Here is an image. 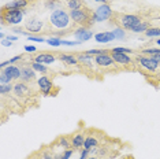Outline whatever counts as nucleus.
Segmentation results:
<instances>
[{"mask_svg":"<svg viewBox=\"0 0 160 159\" xmlns=\"http://www.w3.org/2000/svg\"><path fill=\"white\" fill-rule=\"evenodd\" d=\"M2 71L10 80H11V81H15V80H19L21 78V67L15 66V64H8V66L4 67Z\"/></svg>","mask_w":160,"mask_h":159,"instance_id":"4468645a","label":"nucleus"},{"mask_svg":"<svg viewBox=\"0 0 160 159\" xmlns=\"http://www.w3.org/2000/svg\"><path fill=\"white\" fill-rule=\"evenodd\" d=\"M156 44H158V45H160V38L158 40V41H156Z\"/></svg>","mask_w":160,"mask_h":159,"instance_id":"a18cd8bd","label":"nucleus"},{"mask_svg":"<svg viewBox=\"0 0 160 159\" xmlns=\"http://www.w3.org/2000/svg\"><path fill=\"white\" fill-rule=\"evenodd\" d=\"M94 40H96L97 43H100V44H107V43H111L116 38L112 32H100V33L94 34Z\"/></svg>","mask_w":160,"mask_h":159,"instance_id":"2eb2a0df","label":"nucleus"},{"mask_svg":"<svg viewBox=\"0 0 160 159\" xmlns=\"http://www.w3.org/2000/svg\"><path fill=\"white\" fill-rule=\"evenodd\" d=\"M0 84H11V80L7 77L3 71H0Z\"/></svg>","mask_w":160,"mask_h":159,"instance_id":"72a5a7b5","label":"nucleus"},{"mask_svg":"<svg viewBox=\"0 0 160 159\" xmlns=\"http://www.w3.org/2000/svg\"><path fill=\"white\" fill-rule=\"evenodd\" d=\"M37 85L44 96L51 95V91H52V88H53V82L51 81L47 75H41L40 78H37Z\"/></svg>","mask_w":160,"mask_h":159,"instance_id":"6e6552de","label":"nucleus"},{"mask_svg":"<svg viewBox=\"0 0 160 159\" xmlns=\"http://www.w3.org/2000/svg\"><path fill=\"white\" fill-rule=\"evenodd\" d=\"M92 14L88 8H79V10H72L70 11V17L72 19V22L81 25V26H90V21H92Z\"/></svg>","mask_w":160,"mask_h":159,"instance_id":"7ed1b4c3","label":"nucleus"},{"mask_svg":"<svg viewBox=\"0 0 160 159\" xmlns=\"http://www.w3.org/2000/svg\"><path fill=\"white\" fill-rule=\"evenodd\" d=\"M110 52H118V54H127V55H130V54H133V49H129V48H123V47H115V48H112Z\"/></svg>","mask_w":160,"mask_h":159,"instance_id":"c756f323","label":"nucleus"},{"mask_svg":"<svg viewBox=\"0 0 160 159\" xmlns=\"http://www.w3.org/2000/svg\"><path fill=\"white\" fill-rule=\"evenodd\" d=\"M149 28H151V23L149 22H141L140 25H137L136 28H133L130 32H133V33H145Z\"/></svg>","mask_w":160,"mask_h":159,"instance_id":"b1692460","label":"nucleus"},{"mask_svg":"<svg viewBox=\"0 0 160 159\" xmlns=\"http://www.w3.org/2000/svg\"><path fill=\"white\" fill-rule=\"evenodd\" d=\"M14 93H15L17 96L19 97H23L30 93V89H29V86L26 85V82H17L15 85H14Z\"/></svg>","mask_w":160,"mask_h":159,"instance_id":"f3484780","label":"nucleus"},{"mask_svg":"<svg viewBox=\"0 0 160 159\" xmlns=\"http://www.w3.org/2000/svg\"><path fill=\"white\" fill-rule=\"evenodd\" d=\"M89 155H90V151L82 148V150H81V155H79V159H88Z\"/></svg>","mask_w":160,"mask_h":159,"instance_id":"4c0bfd02","label":"nucleus"},{"mask_svg":"<svg viewBox=\"0 0 160 159\" xmlns=\"http://www.w3.org/2000/svg\"><path fill=\"white\" fill-rule=\"evenodd\" d=\"M88 159H99V158H96V156H89Z\"/></svg>","mask_w":160,"mask_h":159,"instance_id":"c03bdc74","label":"nucleus"},{"mask_svg":"<svg viewBox=\"0 0 160 159\" xmlns=\"http://www.w3.org/2000/svg\"><path fill=\"white\" fill-rule=\"evenodd\" d=\"M112 58H114L115 63L118 64V66H130V64H133V58H130V55H127V54H118V52H111Z\"/></svg>","mask_w":160,"mask_h":159,"instance_id":"f8f14e48","label":"nucleus"},{"mask_svg":"<svg viewBox=\"0 0 160 159\" xmlns=\"http://www.w3.org/2000/svg\"><path fill=\"white\" fill-rule=\"evenodd\" d=\"M86 52H88L89 55L96 56V55H100V54H105V52H110V51H108V49H97V48H93V49H88Z\"/></svg>","mask_w":160,"mask_h":159,"instance_id":"473e14b6","label":"nucleus"},{"mask_svg":"<svg viewBox=\"0 0 160 159\" xmlns=\"http://www.w3.org/2000/svg\"><path fill=\"white\" fill-rule=\"evenodd\" d=\"M7 40H10V41H17L18 37L17 36H7Z\"/></svg>","mask_w":160,"mask_h":159,"instance_id":"79ce46f5","label":"nucleus"},{"mask_svg":"<svg viewBox=\"0 0 160 159\" xmlns=\"http://www.w3.org/2000/svg\"><path fill=\"white\" fill-rule=\"evenodd\" d=\"M66 6L70 11H72V10H79V8H83V2L82 0H67Z\"/></svg>","mask_w":160,"mask_h":159,"instance_id":"4be33fe9","label":"nucleus"},{"mask_svg":"<svg viewBox=\"0 0 160 159\" xmlns=\"http://www.w3.org/2000/svg\"><path fill=\"white\" fill-rule=\"evenodd\" d=\"M55 158H59V156H53L49 152H44V155H42V159H55Z\"/></svg>","mask_w":160,"mask_h":159,"instance_id":"a19ab883","label":"nucleus"},{"mask_svg":"<svg viewBox=\"0 0 160 159\" xmlns=\"http://www.w3.org/2000/svg\"><path fill=\"white\" fill-rule=\"evenodd\" d=\"M136 60L140 66H142L145 70L151 71V73H156L160 69V62H158V60L153 59V58L149 55H142V54H141V55H138L136 58Z\"/></svg>","mask_w":160,"mask_h":159,"instance_id":"20e7f679","label":"nucleus"},{"mask_svg":"<svg viewBox=\"0 0 160 159\" xmlns=\"http://www.w3.org/2000/svg\"><path fill=\"white\" fill-rule=\"evenodd\" d=\"M49 23L51 26L56 30L67 32L71 28L72 19L70 17V13H67L64 8H58L55 11L51 13L49 15Z\"/></svg>","mask_w":160,"mask_h":159,"instance_id":"f257e3e1","label":"nucleus"},{"mask_svg":"<svg viewBox=\"0 0 160 159\" xmlns=\"http://www.w3.org/2000/svg\"><path fill=\"white\" fill-rule=\"evenodd\" d=\"M36 47L34 45H25V51L26 52H36Z\"/></svg>","mask_w":160,"mask_h":159,"instance_id":"58836bf2","label":"nucleus"},{"mask_svg":"<svg viewBox=\"0 0 160 159\" xmlns=\"http://www.w3.org/2000/svg\"><path fill=\"white\" fill-rule=\"evenodd\" d=\"M30 63H32V67H33L37 73H41L42 75H45L47 73H48V67H47V64L38 63V62H30Z\"/></svg>","mask_w":160,"mask_h":159,"instance_id":"5701e85b","label":"nucleus"},{"mask_svg":"<svg viewBox=\"0 0 160 159\" xmlns=\"http://www.w3.org/2000/svg\"><path fill=\"white\" fill-rule=\"evenodd\" d=\"M96 3H103V4H108V0H93Z\"/></svg>","mask_w":160,"mask_h":159,"instance_id":"37998d69","label":"nucleus"},{"mask_svg":"<svg viewBox=\"0 0 160 159\" xmlns=\"http://www.w3.org/2000/svg\"><path fill=\"white\" fill-rule=\"evenodd\" d=\"M47 43H48L49 45H52V47H59V45H62V40L59 37H49L48 40H47Z\"/></svg>","mask_w":160,"mask_h":159,"instance_id":"7c9ffc66","label":"nucleus"},{"mask_svg":"<svg viewBox=\"0 0 160 159\" xmlns=\"http://www.w3.org/2000/svg\"><path fill=\"white\" fill-rule=\"evenodd\" d=\"M22 59H23V55H17V56L11 58V59H8L7 62H8V64H14V63L19 62V60H22Z\"/></svg>","mask_w":160,"mask_h":159,"instance_id":"e433bc0d","label":"nucleus"},{"mask_svg":"<svg viewBox=\"0 0 160 159\" xmlns=\"http://www.w3.org/2000/svg\"><path fill=\"white\" fill-rule=\"evenodd\" d=\"M141 54H142V55H149V56L160 55V48H147V49H142Z\"/></svg>","mask_w":160,"mask_h":159,"instance_id":"c85d7f7f","label":"nucleus"},{"mask_svg":"<svg viewBox=\"0 0 160 159\" xmlns=\"http://www.w3.org/2000/svg\"><path fill=\"white\" fill-rule=\"evenodd\" d=\"M36 78V70L32 66H23L21 67V81L22 82H33Z\"/></svg>","mask_w":160,"mask_h":159,"instance_id":"9b49d317","label":"nucleus"},{"mask_svg":"<svg viewBox=\"0 0 160 159\" xmlns=\"http://www.w3.org/2000/svg\"><path fill=\"white\" fill-rule=\"evenodd\" d=\"M58 58L53 55V54H49V52H42V54H38L37 56L32 58L30 62H38V63H44V64H51L53 62H56Z\"/></svg>","mask_w":160,"mask_h":159,"instance_id":"ddd939ff","label":"nucleus"},{"mask_svg":"<svg viewBox=\"0 0 160 159\" xmlns=\"http://www.w3.org/2000/svg\"><path fill=\"white\" fill-rule=\"evenodd\" d=\"M47 8H49V10H52V11H55V10H58V8H60L59 7V3L56 2V0H51V2H48L47 3Z\"/></svg>","mask_w":160,"mask_h":159,"instance_id":"2f4dec72","label":"nucleus"},{"mask_svg":"<svg viewBox=\"0 0 160 159\" xmlns=\"http://www.w3.org/2000/svg\"><path fill=\"white\" fill-rule=\"evenodd\" d=\"M94 147H99V141H97V139H94L93 136L85 137L83 148H85V150H92V148H94Z\"/></svg>","mask_w":160,"mask_h":159,"instance_id":"412c9836","label":"nucleus"},{"mask_svg":"<svg viewBox=\"0 0 160 159\" xmlns=\"http://www.w3.org/2000/svg\"><path fill=\"white\" fill-rule=\"evenodd\" d=\"M28 4H29V0H12V2L7 3L3 7L7 10H23Z\"/></svg>","mask_w":160,"mask_h":159,"instance_id":"6ab92c4d","label":"nucleus"},{"mask_svg":"<svg viewBox=\"0 0 160 159\" xmlns=\"http://www.w3.org/2000/svg\"><path fill=\"white\" fill-rule=\"evenodd\" d=\"M11 91H14V86L11 84H0V93L2 95H7Z\"/></svg>","mask_w":160,"mask_h":159,"instance_id":"bb28decb","label":"nucleus"},{"mask_svg":"<svg viewBox=\"0 0 160 159\" xmlns=\"http://www.w3.org/2000/svg\"><path fill=\"white\" fill-rule=\"evenodd\" d=\"M58 146L62 147V148H64V150H68V148L71 147V140H68L67 137H64V136H60L59 139H58Z\"/></svg>","mask_w":160,"mask_h":159,"instance_id":"393cba45","label":"nucleus"},{"mask_svg":"<svg viewBox=\"0 0 160 159\" xmlns=\"http://www.w3.org/2000/svg\"><path fill=\"white\" fill-rule=\"evenodd\" d=\"M2 45L3 47H11L12 45V41H10V40L4 38V40H2Z\"/></svg>","mask_w":160,"mask_h":159,"instance_id":"ea45409f","label":"nucleus"},{"mask_svg":"<svg viewBox=\"0 0 160 159\" xmlns=\"http://www.w3.org/2000/svg\"><path fill=\"white\" fill-rule=\"evenodd\" d=\"M58 56H59L58 59H60L62 62L68 64V66H77L79 63L77 55H72V54H59Z\"/></svg>","mask_w":160,"mask_h":159,"instance_id":"dca6fc26","label":"nucleus"},{"mask_svg":"<svg viewBox=\"0 0 160 159\" xmlns=\"http://www.w3.org/2000/svg\"><path fill=\"white\" fill-rule=\"evenodd\" d=\"M147 37H155V36H160V28H149L145 32Z\"/></svg>","mask_w":160,"mask_h":159,"instance_id":"cd10ccee","label":"nucleus"},{"mask_svg":"<svg viewBox=\"0 0 160 159\" xmlns=\"http://www.w3.org/2000/svg\"><path fill=\"white\" fill-rule=\"evenodd\" d=\"M25 15V10H7L2 8V23L8 25H18L22 22Z\"/></svg>","mask_w":160,"mask_h":159,"instance_id":"f03ea898","label":"nucleus"},{"mask_svg":"<svg viewBox=\"0 0 160 159\" xmlns=\"http://www.w3.org/2000/svg\"><path fill=\"white\" fill-rule=\"evenodd\" d=\"M118 22H119V26L123 28L125 30H132L133 28L140 25L142 21H141L140 17L134 15V14H123V15L118 17Z\"/></svg>","mask_w":160,"mask_h":159,"instance_id":"39448f33","label":"nucleus"},{"mask_svg":"<svg viewBox=\"0 0 160 159\" xmlns=\"http://www.w3.org/2000/svg\"><path fill=\"white\" fill-rule=\"evenodd\" d=\"M112 33L115 34V38H118V40H123V38H125V36H126V30H125L123 28L118 26V28H115L114 30H112Z\"/></svg>","mask_w":160,"mask_h":159,"instance_id":"a878e982","label":"nucleus"},{"mask_svg":"<svg viewBox=\"0 0 160 159\" xmlns=\"http://www.w3.org/2000/svg\"><path fill=\"white\" fill-rule=\"evenodd\" d=\"M94 63L99 67H104V69H116V63L112 58L111 52H105V54H100V55L94 56Z\"/></svg>","mask_w":160,"mask_h":159,"instance_id":"0eeeda50","label":"nucleus"},{"mask_svg":"<svg viewBox=\"0 0 160 159\" xmlns=\"http://www.w3.org/2000/svg\"><path fill=\"white\" fill-rule=\"evenodd\" d=\"M28 40L29 41H34V43H45L47 40L42 38V37H37V36H28Z\"/></svg>","mask_w":160,"mask_h":159,"instance_id":"f704fd0d","label":"nucleus"},{"mask_svg":"<svg viewBox=\"0 0 160 159\" xmlns=\"http://www.w3.org/2000/svg\"><path fill=\"white\" fill-rule=\"evenodd\" d=\"M42 29H44V22L37 19V18H32L25 25V30L29 33H40Z\"/></svg>","mask_w":160,"mask_h":159,"instance_id":"1a4fd4ad","label":"nucleus"},{"mask_svg":"<svg viewBox=\"0 0 160 159\" xmlns=\"http://www.w3.org/2000/svg\"><path fill=\"white\" fill-rule=\"evenodd\" d=\"M74 36H75V40H78L79 43L88 41V40L94 37V34L92 33V30H90L89 28H86V26H81V28L75 29V30H74Z\"/></svg>","mask_w":160,"mask_h":159,"instance_id":"9d476101","label":"nucleus"},{"mask_svg":"<svg viewBox=\"0 0 160 159\" xmlns=\"http://www.w3.org/2000/svg\"><path fill=\"white\" fill-rule=\"evenodd\" d=\"M77 58H78L79 63L88 64V67L92 69V62H94V56L93 55H89L88 52H79V54H77Z\"/></svg>","mask_w":160,"mask_h":159,"instance_id":"aec40b11","label":"nucleus"},{"mask_svg":"<svg viewBox=\"0 0 160 159\" xmlns=\"http://www.w3.org/2000/svg\"><path fill=\"white\" fill-rule=\"evenodd\" d=\"M112 18V10L110 4H101L99 6L92 14V19L93 22H105V21L111 19Z\"/></svg>","mask_w":160,"mask_h":159,"instance_id":"423d86ee","label":"nucleus"},{"mask_svg":"<svg viewBox=\"0 0 160 159\" xmlns=\"http://www.w3.org/2000/svg\"><path fill=\"white\" fill-rule=\"evenodd\" d=\"M71 147L72 150H81L83 148V143H85V137L81 133H75V135L71 136Z\"/></svg>","mask_w":160,"mask_h":159,"instance_id":"a211bd4d","label":"nucleus"},{"mask_svg":"<svg viewBox=\"0 0 160 159\" xmlns=\"http://www.w3.org/2000/svg\"><path fill=\"white\" fill-rule=\"evenodd\" d=\"M71 155H72V150L71 148H68V150H64V152L60 155L59 159H70Z\"/></svg>","mask_w":160,"mask_h":159,"instance_id":"c9c22d12","label":"nucleus"}]
</instances>
